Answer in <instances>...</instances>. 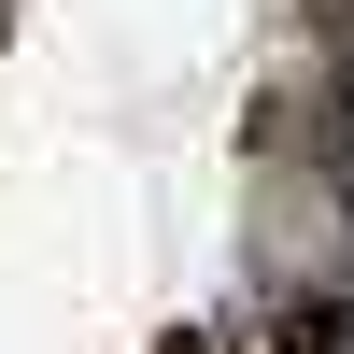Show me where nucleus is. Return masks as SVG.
I'll return each mask as SVG.
<instances>
[{"mask_svg": "<svg viewBox=\"0 0 354 354\" xmlns=\"http://www.w3.org/2000/svg\"><path fill=\"white\" fill-rule=\"evenodd\" d=\"M0 354H354V0H0Z\"/></svg>", "mask_w": 354, "mask_h": 354, "instance_id": "1", "label": "nucleus"}]
</instances>
